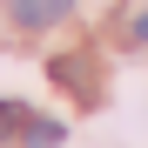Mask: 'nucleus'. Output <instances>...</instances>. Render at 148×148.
<instances>
[{
    "instance_id": "1",
    "label": "nucleus",
    "mask_w": 148,
    "mask_h": 148,
    "mask_svg": "<svg viewBox=\"0 0 148 148\" xmlns=\"http://www.w3.org/2000/svg\"><path fill=\"white\" fill-rule=\"evenodd\" d=\"M7 7H14L20 27H54V20L74 14V0H7Z\"/></svg>"
},
{
    "instance_id": "2",
    "label": "nucleus",
    "mask_w": 148,
    "mask_h": 148,
    "mask_svg": "<svg viewBox=\"0 0 148 148\" xmlns=\"http://www.w3.org/2000/svg\"><path fill=\"white\" fill-rule=\"evenodd\" d=\"M47 74H54V81H67L74 94H88V88H94V61H81V54H61V61H47Z\"/></svg>"
},
{
    "instance_id": "3",
    "label": "nucleus",
    "mask_w": 148,
    "mask_h": 148,
    "mask_svg": "<svg viewBox=\"0 0 148 148\" xmlns=\"http://www.w3.org/2000/svg\"><path fill=\"white\" fill-rule=\"evenodd\" d=\"M27 121H34V114L20 108V101H0V148H14L20 135H27Z\"/></svg>"
},
{
    "instance_id": "4",
    "label": "nucleus",
    "mask_w": 148,
    "mask_h": 148,
    "mask_svg": "<svg viewBox=\"0 0 148 148\" xmlns=\"http://www.w3.org/2000/svg\"><path fill=\"white\" fill-rule=\"evenodd\" d=\"M20 148H61V121H27Z\"/></svg>"
},
{
    "instance_id": "5",
    "label": "nucleus",
    "mask_w": 148,
    "mask_h": 148,
    "mask_svg": "<svg viewBox=\"0 0 148 148\" xmlns=\"http://www.w3.org/2000/svg\"><path fill=\"white\" fill-rule=\"evenodd\" d=\"M135 40H148V7H141V14H135Z\"/></svg>"
}]
</instances>
